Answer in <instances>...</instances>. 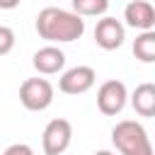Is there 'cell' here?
<instances>
[{
	"label": "cell",
	"mask_w": 155,
	"mask_h": 155,
	"mask_svg": "<svg viewBox=\"0 0 155 155\" xmlns=\"http://www.w3.org/2000/svg\"><path fill=\"white\" fill-rule=\"evenodd\" d=\"M36 34L48 44H70L85 34V19L63 7H44L36 15Z\"/></svg>",
	"instance_id": "obj_1"
},
{
	"label": "cell",
	"mask_w": 155,
	"mask_h": 155,
	"mask_svg": "<svg viewBox=\"0 0 155 155\" xmlns=\"http://www.w3.org/2000/svg\"><path fill=\"white\" fill-rule=\"evenodd\" d=\"M111 143L121 155H153L148 131L133 119H124L111 128Z\"/></svg>",
	"instance_id": "obj_2"
},
{
	"label": "cell",
	"mask_w": 155,
	"mask_h": 155,
	"mask_svg": "<svg viewBox=\"0 0 155 155\" xmlns=\"http://www.w3.org/2000/svg\"><path fill=\"white\" fill-rule=\"evenodd\" d=\"M19 102L29 111H44L53 102V85L46 78H27L19 87Z\"/></svg>",
	"instance_id": "obj_3"
},
{
	"label": "cell",
	"mask_w": 155,
	"mask_h": 155,
	"mask_svg": "<svg viewBox=\"0 0 155 155\" xmlns=\"http://www.w3.org/2000/svg\"><path fill=\"white\" fill-rule=\"evenodd\" d=\"M73 140V126L68 119H51L41 133L44 155H63Z\"/></svg>",
	"instance_id": "obj_4"
},
{
	"label": "cell",
	"mask_w": 155,
	"mask_h": 155,
	"mask_svg": "<svg viewBox=\"0 0 155 155\" xmlns=\"http://www.w3.org/2000/svg\"><path fill=\"white\" fill-rule=\"evenodd\" d=\"M128 102V90L121 80H107L97 90V109L104 116H116L124 111Z\"/></svg>",
	"instance_id": "obj_5"
},
{
	"label": "cell",
	"mask_w": 155,
	"mask_h": 155,
	"mask_svg": "<svg viewBox=\"0 0 155 155\" xmlns=\"http://www.w3.org/2000/svg\"><path fill=\"white\" fill-rule=\"evenodd\" d=\"M94 80H97L94 68H90V65H75V68L63 70V75L58 80V90L63 94H85L87 90L94 87Z\"/></svg>",
	"instance_id": "obj_6"
},
{
	"label": "cell",
	"mask_w": 155,
	"mask_h": 155,
	"mask_svg": "<svg viewBox=\"0 0 155 155\" xmlns=\"http://www.w3.org/2000/svg\"><path fill=\"white\" fill-rule=\"evenodd\" d=\"M126 39V27L116 19V17H102L94 27V41L99 48L104 51H114L124 44Z\"/></svg>",
	"instance_id": "obj_7"
},
{
	"label": "cell",
	"mask_w": 155,
	"mask_h": 155,
	"mask_svg": "<svg viewBox=\"0 0 155 155\" xmlns=\"http://www.w3.org/2000/svg\"><path fill=\"white\" fill-rule=\"evenodd\" d=\"M31 65H34V70L41 73V75H56V73H61V70L65 68V53H63L58 46L48 44V46L34 51Z\"/></svg>",
	"instance_id": "obj_8"
},
{
	"label": "cell",
	"mask_w": 155,
	"mask_h": 155,
	"mask_svg": "<svg viewBox=\"0 0 155 155\" xmlns=\"http://www.w3.org/2000/svg\"><path fill=\"white\" fill-rule=\"evenodd\" d=\"M124 19L128 27H133L138 31H148L155 27V10L148 0H131L124 7Z\"/></svg>",
	"instance_id": "obj_9"
},
{
	"label": "cell",
	"mask_w": 155,
	"mask_h": 155,
	"mask_svg": "<svg viewBox=\"0 0 155 155\" xmlns=\"http://www.w3.org/2000/svg\"><path fill=\"white\" fill-rule=\"evenodd\" d=\"M131 107L140 116H153L155 114V85L153 82L138 85L133 90V94H131Z\"/></svg>",
	"instance_id": "obj_10"
},
{
	"label": "cell",
	"mask_w": 155,
	"mask_h": 155,
	"mask_svg": "<svg viewBox=\"0 0 155 155\" xmlns=\"http://www.w3.org/2000/svg\"><path fill=\"white\" fill-rule=\"evenodd\" d=\"M133 56L140 61V63H153L155 61V31L148 29V31H140L133 41Z\"/></svg>",
	"instance_id": "obj_11"
},
{
	"label": "cell",
	"mask_w": 155,
	"mask_h": 155,
	"mask_svg": "<svg viewBox=\"0 0 155 155\" xmlns=\"http://www.w3.org/2000/svg\"><path fill=\"white\" fill-rule=\"evenodd\" d=\"M73 12L80 17H102L109 10V0H70Z\"/></svg>",
	"instance_id": "obj_12"
},
{
	"label": "cell",
	"mask_w": 155,
	"mask_h": 155,
	"mask_svg": "<svg viewBox=\"0 0 155 155\" xmlns=\"http://www.w3.org/2000/svg\"><path fill=\"white\" fill-rule=\"evenodd\" d=\"M12 48H15V31L10 27H2L0 24V56L10 53Z\"/></svg>",
	"instance_id": "obj_13"
},
{
	"label": "cell",
	"mask_w": 155,
	"mask_h": 155,
	"mask_svg": "<svg viewBox=\"0 0 155 155\" xmlns=\"http://www.w3.org/2000/svg\"><path fill=\"white\" fill-rule=\"evenodd\" d=\"M2 155H34V150H31V145H27V143H12V145L5 148Z\"/></svg>",
	"instance_id": "obj_14"
},
{
	"label": "cell",
	"mask_w": 155,
	"mask_h": 155,
	"mask_svg": "<svg viewBox=\"0 0 155 155\" xmlns=\"http://www.w3.org/2000/svg\"><path fill=\"white\" fill-rule=\"evenodd\" d=\"M22 0H0V10H15Z\"/></svg>",
	"instance_id": "obj_15"
},
{
	"label": "cell",
	"mask_w": 155,
	"mask_h": 155,
	"mask_svg": "<svg viewBox=\"0 0 155 155\" xmlns=\"http://www.w3.org/2000/svg\"><path fill=\"white\" fill-rule=\"evenodd\" d=\"M94 155H114V153H111V150H97Z\"/></svg>",
	"instance_id": "obj_16"
}]
</instances>
